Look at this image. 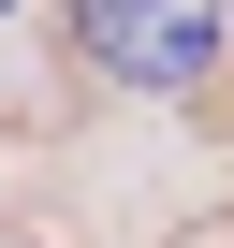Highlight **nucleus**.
<instances>
[{"instance_id": "obj_1", "label": "nucleus", "mask_w": 234, "mask_h": 248, "mask_svg": "<svg viewBox=\"0 0 234 248\" xmlns=\"http://www.w3.org/2000/svg\"><path fill=\"white\" fill-rule=\"evenodd\" d=\"M73 44H88L117 88H205L219 0H73Z\"/></svg>"}, {"instance_id": "obj_2", "label": "nucleus", "mask_w": 234, "mask_h": 248, "mask_svg": "<svg viewBox=\"0 0 234 248\" xmlns=\"http://www.w3.org/2000/svg\"><path fill=\"white\" fill-rule=\"evenodd\" d=\"M0 15H15V0H0Z\"/></svg>"}]
</instances>
